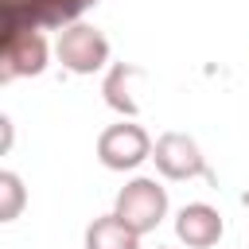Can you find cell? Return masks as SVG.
<instances>
[{
  "instance_id": "cell-5",
  "label": "cell",
  "mask_w": 249,
  "mask_h": 249,
  "mask_svg": "<svg viewBox=\"0 0 249 249\" xmlns=\"http://www.w3.org/2000/svg\"><path fill=\"white\" fill-rule=\"evenodd\" d=\"M89 4H97V0H8V4H4V12H8V31L39 27V23L62 27V23H70L78 12H86Z\"/></svg>"
},
{
  "instance_id": "cell-3",
  "label": "cell",
  "mask_w": 249,
  "mask_h": 249,
  "mask_svg": "<svg viewBox=\"0 0 249 249\" xmlns=\"http://www.w3.org/2000/svg\"><path fill=\"white\" fill-rule=\"evenodd\" d=\"M97 156L105 167L113 171H128L136 167L140 160L152 156V140L140 124H109L101 136H97Z\"/></svg>"
},
{
  "instance_id": "cell-9",
  "label": "cell",
  "mask_w": 249,
  "mask_h": 249,
  "mask_svg": "<svg viewBox=\"0 0 249 249\" xmlns=\"http://www.w3.org/2000/svg\"><path fill=\"white\" fill-rule=\"evenodd\" d=\"M128 78H136V66H117V70L105 78V101H109L113 109H121V113L132 117V113H136V101L128 97V86H124Z\"/></svg>"
},
{
  "instance_id": "cell-7",
  "label": "cell",
  "mask_w": 249,
  "mask_h": 249,
  "mask_svg": "<svg viewBox=\"0 0 249 249\" xmlns=\"http://www.w3.org/2000/svg\"><path fill=\"white\" fill-rule=\"evenodd\" d=\"M175 233H179V241L191 245V249H210V245L222 237V214H218L214 206H206V202H191V206L179 210Z\"/></svg>"
},
{
  "instance_id": "cell-10",
  "label": "cell",
  "mask_w": 249,
  "mask_h": 249,
  "mask_svg": "<svg viewBox=\"0 0 249 249\" xmlns=\"http://www.w3.org/2000/svg\"><path fill=\"white\" fill-rule=\"evenodd\" d=\"M0 195H4V202H0V218L12 222V218L19 214V202H23V187H19V179H16L12 171H0Z\"/></svg>"
},
{
  "instance_id": "cell-1",
  "label": "cell",
  "mask_w": 249,
  "mask_h": 249,
  "mask_svg": "<svg viewBox=\"0 0 249 249\" xmlns=\"http://www.w3.org/2000/svg\"><path fill=\"white\" fill-rule=\"evenodd\" d=\"M128 230L148 233L160 226V218L167 214V195L156 179H132L121 195H117V210H113Z\"/></svg>"
},
{
  "instance_id": "cell-4",
  "label": "cell",
  "mask_w": 249,
  "mask_h": 249,
  "mask_svg": "<svg viewBox=\"0 0 249 249\" xmlns=\"http://www.w3.org/2000/svg\"><path fill=\"white\" fill-rule=\"evenodd\" d=\"M47 66V43L35 27L4 31V51H0V82H12L19 74H39Z\"/></svg>"
},
{
  "instance_id": "cell-2",
  "label": "cell",
  "mask_w": 249,
  "mask_h": 249,
  "mask_svg": "<svg viewBox=\"0 0 249 249\" xmlns=\"http://www.w3.org/2000/svg\"><path fill=\"white\" fill-rule=\"evenodd\" d=\"M58 58L74 74H93L109 58V39L89 23H70L58 31Z\"/></svg>"
},
{
  "instance_id": "cell-6",
  "label": "cell",
  "mask_w": 249,
  "mask_h": 249,
  "mask_svg": "<svg viewBox=\"0 0 249 249\" xmlns=\"http://www.w3.org/2000/svg\"><path fill=\"white\" fill-rule=\"evenodd\" d=\"M152 160H156V167L167 179H191V175H202L206 171L202 152H198V144L187 132H163L156 140V148H152Z\"/></svg>"
},
{
  "instance_id": "cell-8",
  "label": "cell",
  "mask_w": 249,
  "mask_h": 249,
  "mask_svg": "<svg viewBox=\"0 0 249 249\" xmlns=\"http://www.w3.org/2000/svg\"><path fill=\"white\" fill-rule=\"evenodd\" d=\"M86 249H140V233L128 230L117 214H105L86 230Z\"/></svg>"
}]
</instances>
